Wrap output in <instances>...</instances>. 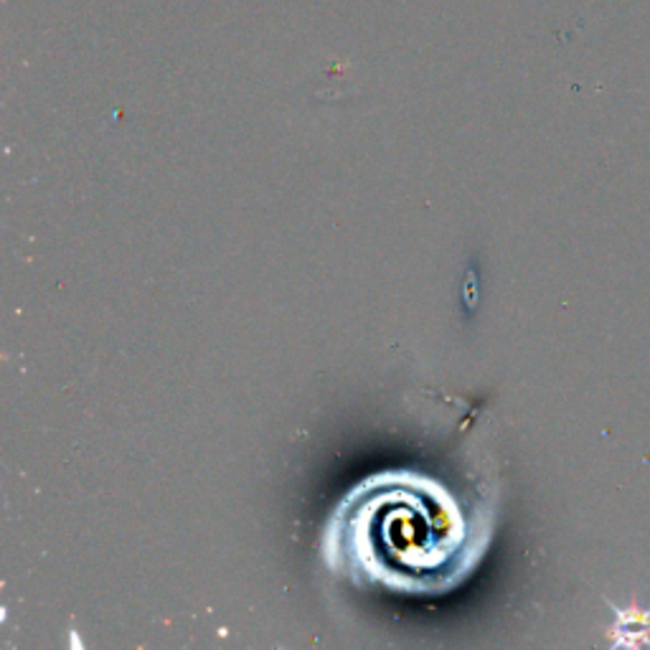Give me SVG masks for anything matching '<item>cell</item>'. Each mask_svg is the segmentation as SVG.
Here are the masks:
<instances>
[{"label":"cell","mask_w":650,"mask_h":650,"mask_svg":"<svg viewBox=\"0 0 650 650\" xmlns=\"http://www.w3.org/2000/svg\"><path fill=\"white\" fill-rule=\"evenodd\" d=\"M483 546L450 491L412 473L356 485L328 528L333 567L397 593H448L473 572Z\"/></svg>","instance_id":"6da1fadb"},{"label":"cell","mask_w":650,"mask_h":650,"mask_svg":"<svg viewBox=\"0 0 650 650\" xmlns=\"http://www.w3.org/2000/svg\"><path fill=\"white\" fill-rule=\"evenodd\" d=\"M612 626L610 638L615 648H640L650 646V607H643L638 600L630 605H612Z\"/></svg>","instance_id":"7a4b0ae2"}]
</instances>
